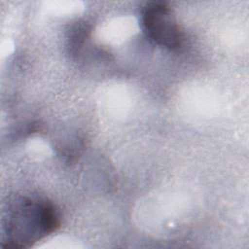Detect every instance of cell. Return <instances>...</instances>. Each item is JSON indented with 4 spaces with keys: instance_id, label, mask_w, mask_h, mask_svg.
Returning <instances> with one entry per match:
<instances>
[{
    "instance_id": "3",
    "label": "cell",
    "mask_w": 249,
    "mask_h": 249,
    "mask_svg": "<svg viewBox=\"0 0 249 249\" xmlns=\"http://www.w3.org/2000/svg\"><path fill=\"white\" fill-rule=\"evenodd\" d=\"M89 29L86 24H77L70 32V52L71 53H77L82 48L85 40L88 38Z\"/></svg>"
},
{
    "instance_id": "2",
    "label": "cell",
    "mask_w": 249,
    "mask_h": 249,
    "mask_svg": "<svg viewBox=\"0 0 249 249\" xmlns=\"http://www.w3.org/2000/svg\"><path fill=\"white\" fill-rule=\"evenodd\" d=\"M141 18L145 32L155 43L169 50H176L182 46L183 33L167 3H147L142 10Z\"/></svg>"
},
{
    "instance_id": "1",
    "label": "cell",
    "mask_w": 249,
    "mask_h": 249,
    "mask_svg": "<svg viewBox=\"0 0 249 249\" xmlns=\"http://www.w3.org/2000/svg\"><path fill=\"white\" fill-rule=\"evenodd\" d=\"M60 225L55 207L46 200L19 198L4 218L7 235L5 247L24 248L53 232Z\"/></svg>"
}]
</instances>
